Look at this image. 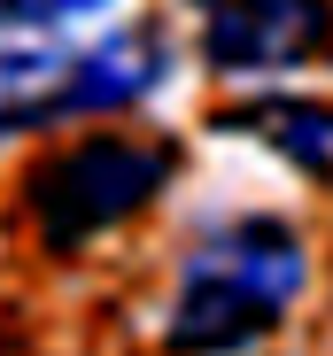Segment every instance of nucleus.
<instances>
[{"label":"nucleus","instance_id":"obj_3","mask_svg":"<svg viewBox=\"0 0 333 356\" xmlns=\"http://www.w3.org/2000/svg\"><path fill=\"white\" fill-rule=\"evenodd\" d=\"M333 54V0H217L202 16V63L217 78H287Z\"/></svg>","mask_w":333,"mask_h":356},{"label":"nucleus","instance_id":"obj_7","mask_svg":"<svg viewBox=\"0 0 333 356\" xmlns=\"http://www.w3.org/2000/svg\"><path fill=\"white\" fill-rule=\"evenodd\" d=\"M108 0H0V31H63L78 16H101Z\"/></svg>","mask_w":333,"mask_h":356},{"label":"nucleus","instance_id":"obj_6","mask_svg":"<svg viewBox=\"0 0 333 356\" xmlns=\"http://www.w3.org/2000/svg\"><path fill=\"white\" fill-rule=\"evenodd\" d=\"M70 86H78V54H63V47H0V140L47 124V116H70Z\"/></svg>","mask_w":333,"mask_h":356},{"label":"nucleus","instance_id":"obj_4","mask_svg":"<svg viewBox=\"0 0 333 356\" xmlns=\"http://www.w3.org/2000/svg\"><path fill=\"white\" fill-rule=\"evenodd\" d=\"M163 78H171V31L163 24H124L78 54V86H70V116H117L140 108Z\"/></svg>","mask_w":333,"mask_h":356},{"label":"nucleus","instance_id":"obj_2","mask_svg":"<svg viewBox=\"0 0 333 356\" xmlns=\"http://www.w3.org/2000/svg\"><path fill=\"white\" fill-rule=\"evenodd\" d=\"M179 170V147L171 140H140V132H93V140H70L63 155H47L31 178H24V202H31V225L47 248H86L101 232L132 225Z\"/></svg>","mask_w":333,"mask_h":356},{"label":"nucleus","instance_id":"obj_5","mask_svg":"<svg viewBox=\"0 0 333 356\" xmlns=\"http://www.w3.org/2000/svg\"><path fill=\"white\" fill-rule=\"evenodd\" d=\"M217 132H241L256 147H271L279 163H295L302 178L333 186V101H295V93H263L217 116Z\"/></svg>","mask_w":333,"mask_h":356},{"label":"nucleus","instance_id":"obj_1","mask_svg":"<svg viewBox=\"0 0 333 356\" xmlns=\"http://www.w3.org/2000/svg\"><path fill=\"white\" fill-rule=\"evenodd\" d=\"M302 286H310L302 232L287 217H241L179 264L171 348L179 356H241L295 310Z\"/></svg>","mask_w":333,"mask_h":356}]
</instances>
